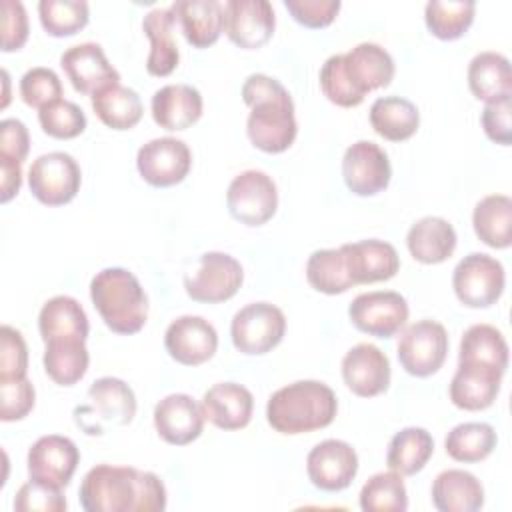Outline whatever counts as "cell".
Listing matches in <instances>:
<instances>
[{
	"instance_id": "cell-1",
	"label": "cell",
	"mask_w": 512,
	"mask_h": 512,
	"mask_svg": "<svg viewBox=\"0 0 512 512\" xmlns=\"http://www.w3.org/2000/svg\"><path fill=\"white\" fill-rule=\"evenodd\" d=\"M78 498L86 512H162L166 486L154 472L96 464L84 474Z\"/></svg>"
},
{
	"instance_id": "cell-2",
	"label": "cell",
	"mask_w": 512,
	"mask_h": 512,
	"mask_svg": "<svg viewBox=\"0 0 512 512\" xmlns=\"http://www.w3.org/2000/svg\"><path fill=\"white\" fill-rule=\"evenodd\" d=\"M242 100L250 106L246 120L250 142L268 154L288 150L296 138L298 124L292 96L284 84L268 74H250L242 84Z\"/></svg>"
},
{
	"instance_id": "cell-3",
	"label": "cell",
	"mask_w": 512,
	"mask_h": 512,
	"mask_svg": "<svg viewBox=\"0 0 512 512\" xmlns=\"http://www.w3.org/2000/svg\"><path fill=\"white\" fill-rule=\"evenodd\" d=\"M338 412L334 390L318 380H298L278 388L266 404V420L280 434L326 428Z\"/></svg>"
},
{
	"instance_id": "cell-4",
	"label": "cell",
	"mask_w": 512,
	"mask_h": 512,
	"mask_svg": "<svg viewBox=\"0 0 512 512\" xmlns=\"http://www.w3.org/2000/svg\"><path fill=\"white\" fill-rule=\"evenodd\" d=\"M90 298L112 332L136 334L144 328L148 296L130 270L112 266L96 272L90 280Z\"/></svg>"
},
{
	"instance_id": "cell-5",
	"label": "cell",
	"mask_w": 512,
	"mask_h": 512,
	"mask_svg": "<svg viewBox=\"0 0 512 512\" xmlns=\"http://www.w3.org/2000/svg\"><path fill=\"white\" fill-rule=\"evenodd\" d=\"M88 404L74 410L76 422L88 434H102L104 424L126 426L136 416L134 390L120 378L102 376L88 388Z\"/></svg>"
},
{
	"instance_id": "cell-6",
	"label": "cell",
	"mask_w": 512,
	"mask_h": 512,
	"mask_svg": "<svg viewBox=\"0 0 512 512\" xmlns=\"http://www.w3.org/2000/svg\"><path fill=\"white\" fill-rule=\"evenodd\" d=\"M286 332L284 312L270 302H252L240 308L230 322L232 344L238 352L260 356L276 348Z\"/></svg>"
},
{
	"instance_id": "cell-7",
	"label": "cell",
	"mask_w": 512,
	"mask_h": 512,
	"mask_svg": "<svg viewBox=\"0 0 512 512\" xmlns=\"http://www.w3.org/2000/svg\"><path fill=\"white\" fill-rule=\"evenodd\" d=\"M504 284V266L484 252H470L452 272L454 294L468 308H488L496 304L504 292Z\"/></svg>"
},
{
	"instance_id": "cell-8",
	"label": "cell",
	"mask_w": 512,
	"mask_h": 512,
	"mask_svg": "<svg viewBox=\"0 0 512 512\" xmlns=\"http://www.w3.org/2000/svg\"><path fill=\"white\" fill-rule=\"evenodd\" d=\"M226 204L234 220L246 226H262L278 208L276 182L262 170H244L228 184Z\"/></svg>"
},
{
	"instance_id": "cell-9",
	"label": "cell",
	"mask_w": 512,
	"mask_h": 512,
	"mask_svg": "<svg viewBox=\"0 0 512 512\" xmlns=\"http://www.w3.org/2000/svg\"><path fill=\"white\" fill-rule=\"evenodd\" d=\"M400 366L418 378L438 372L448 354V332L436 320H418L410 324L396 344Z\"/></svg>"
},
{
	"instance_id": "cell-10",
	"label": "cell",
	"mask_w": 512,
	"mask_h": 512,
	"mask_svg": "<svg viewBox=\"0 0 512 512\" xmlns=\"http://www.w3.org/2000/svg\"><path fill=\"white\" fill-rule=\"evenodd\" d=\"M82 172L78 162L66 152H46L28 170L32 196L46 206L68 204L80 190Z\"/></svg>"
},
{
	"instance_id": "cell-11",
	"label": "cell",
	"mask_w": 512,
	"mask_h": 512,
	"mask_svg": "<svg viewBox=\"0 0 512 512\" xmlns=\"http://www.w3.org/2000/svg\"><path fill=\"white\" fill-rule=\"evenodd\" d=\"M244 282L242 264L226 252H204L194 272L184 276V290L196 302L230 300Z\"/></svg>"
},
{
	"instance_id": "cell-12",
	"label": "cell",
	"mask_w": 512,
	"mask_h": 512,
	"mask_svg": "<svg viewBox=\"0 0 512 512\" xmlns=\"http://www.w3.org/2000/svg\"><path fill=\"white\" fill-rule=\"evenodd\" d=\"M408 302L394 290H372L358 294L350 306V322L364 334L376 338H392L408 320Z\"/></svg>"
},
{
	"instance_id": "cell-13",
	"label": "cell",
	"mask_w": 512,
	"mask_h": 512,
	"mask_svg": "<svg viewBox=\"0 0 512 512\" xmlns=\"http://www.w3.org/2000/svg\"><path fill=\"white\" fill-rule=\"evenodd\" d=\"M192 166L188 144L174 136L152 138L138 148L136 168L140 176L156 188H168L182 182Z\"/></svg>"
},
{
	"instance_id": "cell-14",
	"label": "cell",
	"mask_w": 512,
	"mask_h": 512,
	"mask_svg": "<svg viewBox=\"0 0 512 512\" xmlns=\"http://www.w3.org/2000/svg\"><path fill=\"white\" fill-rule=\"evenodd\" d=\"M342 178L356 196H374L382 192L392 178V166L382 146L372 140L350 144L342 156Z\"/></svg>"
},
{
	"instance_id": "cell-15",
	"label": "cell",
	"mask_w": 512,
	"mask_h": 512,
	"mask_svg": "<svg viewBox=\"0 0 512 512\" xmlns=\"http://www.w3.org/2000/svg\"><path fill=\"white\" fill-rule=\"evenodd\" d=\"M306 472L316 488L324 492H340L356 478L358 454L344 440H322L308 452Z\"/></svg>"
},
{
	"instance_id": "cell-16",
	"label": "cell",
	"mask_w": 512,
	"mask_h": 512,
	"mask_svg": "<svg viewBox=\"0 0 512 512\" xmlns=\"http://www.w3.org/2000/svg\"><path fill=\"white\" fill-rule=\"evenodd\" d=\"M276 28V14L268 0H226L224 32L244 50L264 46Z\"/></svg>"
},
{
	"instance_id": "cell-17",
	"label": "cell",
	"mask_w": 512,
	"mask_h": 512,
	"mask_svg": "<svg viewBox=\"0 0 512 512\" xmlns=\"http://www.w3.org/2000/svg\"><path fill=\"white\" fill-rule=\"evenodd\" d=\"M80 450L68 436L48 434L40 436L28 450V476L32 480L48 482L66 488L78 468Z\"/></svg>"
},
{
	"instance_id": "cell-18",
	"label": "cell",
	"mask_w": 512,
	"mask_h": 512,
	"mask_svg": "<svg viewBox=\"0 0 512 512\" xmlns=\"http://www.w3.org/2000/svg\"><path fill=\"white\" fill-rule=\"evenodd\" d=\"M164 346L176 362L198 366L214 356L218 348V332L206 318L184 314L168 324Z\"/></svg>"
},
{
	"instance_id": "cell-19",
	"label": "cell",
	"mask_w": 512,
	"mask_h": 512,
	"mask_svg": "<svg viewBox=\"0 0 512 512\" xmlns=\"http://www.w3.org/2000/svg\"><path fill=\"white\" fill-rule=\"evenodd\" d=\"M60 66L72 88L80 94H94L108 84L120 82L118 70L96 42H80L66 48L60 56Z\"/></svg>"
},
{
	"instance_id": "cell-20",
	"label": "cell",
	"mask_w": 512,
	"mask_h": 512,
	"mask_svg": "<svg viewBox=\"0 0 512 512\" xmlns=\"http://www.w3.org/2000/svg\"><path fill=\"white\" fill-rule=\"evenodd\" d=\"M154 428L158 436L174 446L194 442L204 430V410L190 394H168L154 406Z\"/></svg>"
},
{
	"instance_id": "cell-21",
	"label": "cell",
	"mask_w": 512,
	"mask_h": 512,
	"mask_svg": "<svg viewBox=\"0 0 512 512\" xmlns=\"http://www.w3.org/2000/svg\"><path fill=\"white\" fill-rule=\"evenodd\" d=\"M344 384L362 398H372L390 386V360L374 344L360 342L352 346L342 358Z\"/></svg>"
},
{
	"instance_id": "cell-22",
	"label": "cell",
	"mask_w": 512,
	"mask_h": 512,
	"mask_svg": "<svg viewBox=\"0 0 512 512\" xmlns=\"http://www.w3.org/2000/svg\"><path fill=\"white\" fill-rule=\"evenodd\" d=\"M352 286L390 280L400 270V256L390 242L368 238L340 246Z\"/></svg>"
},
{
	"instance_id": "cell-23",
	"label": "cell",
	"mask_w": 512,
	"mask_h": 512,
	"mask_svg": "<svg viewBox=\"0 0 512 512\" xmlns=\"http://www.w3.org/2000/svg\"><path fill=\"white\" fill-rule=\"evenodd\" d=\"M344 72L358 94L366 96L372 90L384 88L392 82L396 66L386 48L374 42H360L342 54Z\"/></svg>"
},
{
	"instance_id": "cell-24",
	"label": "cell",
	"mask_w": 512,
	"mask_h": 512,
	"mask_svg": "<svg viewBox=\"0 0 512 512\" xmlns=\"http://www.w3.org/2000/svg\"><path fill=\"white\" fill-rule=\"evenodd\" d=\"M206 420L222 430H240L248 426L254 410L252 392L236 382H218L202 396Z\"/></svg>"
},
{
	"instance_id": "cell-25",
	"label": "cell",
	"mask_w": 512,
	"mask_h": 512,
	"mask_svg": "<svg viewBox=\"0 0 512 512\" xmlns=\"http://www.w3.org/2000/svg\"><path fill=\"white\" fill-rule=\"evenodd\" d=\"M202 94L190 84H166L152 96L154 122L164 130H186L202 116Z\"/></svg>"
},
{
	"instance_id": "cell-26",
	"label": "cell",
	"mask_w": 512,
	"mask_h": 512,
	"mask_svg": "<svg viewBox=\"0 0 512 512\" xmlns=\"http://www.w3.org/2000/svg\"><path fill=\"white\" fill-rule=\"evenodd\" d=\"M188 44L208 48L224 30V4L218 0H176L170 4Z\"/></svg>"
},
{
	"instance_id": "cell-27",
	"label": "cell",
	"mask_w": 512,
	"mask_h": 512,
	"mask_svg": "<svg viewBox=\"0 0 512 512\" xmlns=\"http://www.w3.org/2000/svg\"><path fill=\"white\" fill-rule=\"evenodd\" d=\"M502 376L504 374L484 366L458 364L448 388L452 404L456 408L470 410V412L492 406L500 392Z\"/></svg>"
},
{
	"instance_id": "cell-28",
	"label": "cell",
	"mask_w": 512,
	"mask_h": 512,
	"mask_svg": "<svg viewBox=\"0 0 512 512\" xmlns=\"http://www.w3.org/2000/svg\"><path fill=\"white\" fill-rule=\"evenodd\" d=\"M176 18L172 8H154L142 20V30L150 40L146 70L152 76H168L180 62V52L174 42Z\"/></svg>"
},
{
	"instance_id": "cell-29",
	"label": "cell",
	"mask_w": 512,
	"mask_h": 512,
	"mask_svg": "<svg viewBox=\"0 0 512 512\" xmlns=\"http://www.w3.org/2000/svg\"><path fill=\"white\" fill-rule=\"evenodd\" d=\"M456 240L454 226L440 216H424L416 220L406 234L408 252L422 264H440L448 260L456 248Z\"/></svg>"
},
{
	"instance_id": "cell-30",
	"label": "cell",
	"mask_w": 512,
	"mask_h": 512,
	"mask_svg": "<svg viewBox=\"0 0 512 512\" xmlns=\"http://www.w3.org/2000/svg\"><path fill=\"white\" fill-rule=\"evenodd\" d=\"M432 504L440 512H476L484 506V488L472 472L450 468L434 478Z\"/></svg>"
},
{
	"instance_id": "cell-31",
	"label": "cell",
	"mask_w": 512,
	"mask_h": 512,
	"mask_svg": "<svg viewBox=\"0 0 512 512\" xmlns=\"http://www.w3.org/2000/svg\"><path fill=\"white\" fill-rule=\"evenodd\" d=\"M468 88L486 104L512 98L510 60L494 50L478 52L468 64Z\"/></svg>"
},
{
	"instance_id": "cell-32",
	"label": "cell",
	"mask_w": 512,
	"mask_h": 512,
	"mask_svg": "<svg viewBox=\"0 0 512 512\" xmlns=\"http://www.w3.org/2000/svg\"><path fill=\"white\" fill-rule=\"evenodd\" d=\"M38 330L44 342L56 338L86 340L90 332L88 316L82 304L66 294L52 296L44 302L38 314Z\"/></svg>"
},
{
	"instance_id": "cell-33",
	"label": "cell",
	"mask_w": 512,
	"mask_h": 512,
	"mask_svg": "<svg viewBox=\"0 0 512 512\" xmlns=\"http://www.w3.org/2000/svg\"><path fill=\"white\" fill-rule=\"evenodd\" d=\"M458 364H474L496 370L508 368V342L492 324H472L460 338Z\"/></svg>"
},
{
	"instance_id": "cell-34",
	"label": "cell",
	"mask_w": 512,
	"mask_h": 512,
	"mask_svg": "<svg viewBox=\"0 0 512 512\" xmlns=\"http://www.w3.org/2000/svg\"><path fill=\"white\" fill-rule=\"evenodd\" d=\"M92 110L112 130H130L142 118V100L136 90L120 82L108 84L90 96Z\"/></svg>"
},
{
	"instance_id": "cell-35",
	"label": "cell",
	"mask_w": 512,
	"mask_h": 512,
	"mask_svg": "<svg viewBox=\"0 0 512 512\" xmlns=\"http://www.w3.org/2000/svg\"><path fill=\"white\" fill-rule=\"evenodd\" d=\"M370 126L390 142H402L416 134L420 112L414 102L402 96H382L370 106Z\"/></svg>"
},
{
	"instance_id": "cell-36",
	"label": "cell",
	"mask_w": 512,
	"mask_h": 512,
	"mask_svg": "<svg viewBox=\"0 0 512 512\" xmlns=\"http://www.w3.org/2000/svg\"><path fill=\"white\" fill-rule=\"evenodd\" d=\"M472 226L480 242L490 248L512 244V200L506 194L484 196L472 212Z\"/></svg>"
},
{
	"instance_id": "cell-37",
	"label": "cell",
	"mask_w": 512,
	"mask_h": 512,
	"mask_svg": "<svg viewBox=\"0 0 512 512\" xmlns=\"http://www.w3.org/2000/svg\"><path fill=\"white\" fill-rule=\"evenodd\" d=\"M434 454V438L426 428L408 426L390 438L386 464L390 470L402 476H414L420 472Z\"/></svg>"
},
{
	"instance_id": "cell-38",
	"label": "cell",
	"mask_w": 512,
	"mask_h": 512,
	"mask_svg": "<svg viewBox=\"0 0 512 512\" xmlns=\"http://www.w3.org/2000/svg\"><path fill=\"white\" fill-rule=\"evenodd\" d=\"M42 364L46 374L60 386L76 384L88 370L90 354L86 340L78 338H56L44 342Z\"/></svg>"
},
{
	"instance_id": "cell-39",
	"label": "cell",
	"mask_w": 512,
	"mask_h": 512,
	"mask_svg": "<svg viewBox=\"0 0 512 512\" xmlns=\"http://www.w3.org/2000/svg\"><path fill=\"white\" fill-rule=\"evenodd\" d=\"M498 436L494 428L486 422H464L454 426L444 440L446 454L464 464L480 462L492 454L496 448Z\"/></svg>"
},
{
	"instance_id": "cell-40",
	"label": "cell",
	"mask_w": 512,
	"mask_h": 512,
	"mask_svg": "<svg viewBox=\"0 0 512 512\" xmlns=\"http://www.w3.org/2000/svg\"><path fill=\"white\" fill-rule=\"evenodd\" d=\"M474 12L472 0H430L424 6V22L436 38L456 40L470 28Z\"/></svg>"
},
{
	"instance_id": "cell-41",
	"label": "cell",
	"mask_w": 512,
	"mask_h": 512,
	"mask_svg": "<svg viewBox=\"0 0 512 512\" xmlns=\"http://www.w3.org/2000/svg\"><path fill=\"white\" fill-rule=\"evenodd\" d=\"M308 284L324 294H342L352 288L340 248L314 250L306 262Z\"/></svg>"
},
{
	"instance_id": "cell-42",
	"label": "cell",
	"mask_w": 512,
	"mask_h": 512,
	"mask_svg": "<svg viewBox=\"0 0 512 512\" xmlns=\"http://www.w3.org/2000/svg\"><path fill=\"white\" fill-rule=\"evenodd\" d=\"M360 508L364 512H404L408 494L402 474L390 470L370 476L360 490Z\"/></svg>"
},
{
	"instance_id": "cell-43",
	"label": "cell",
	"mask_w": 512,
	"mask_h": 512,
	"mask_svg": "<svg viewBox=\"0 0 512 512\" xmlns=\"http://www.w3.org/2000/svg\"><path fill=\"white\" fill-rule=\"evenodd\" d=\"M90 8L84 0H40L38 18L42 28L56 38L72 36L88 24Z\"/></svg>"
},
{
	"instance_id": "cell-44",
	"label": "cell",
	"mask_w": 512,
	"mask_h": 512,
	"mask_svg": "<svg viewBox=\"0 0 512 512\" xmlns=\"http://www.w3.org/2000/svg\"><path fill=\"white\" fill-rule=\"evenodd\" d=\"M38 122L42 130L60 140L76 138L86 130V114L84 110L70 100H54L38 110Z\"/></svg>"
},
{
	"instance_id": "cell-45",
	"label": "cell",
	"mask_w": 512,
	"mask_h": 512,
	"mask_svg": "<svg viewBox=\"0 0 512 512\" xmlns=\"http://www.w3.org/2000/svg\"><path fill=\"white\" fill-rule=\"evenodd\" d=\"M320 88L324 96L342 108H352L362 104L364 96L356 92V88L350 84L344 64H342V54H332L326 58V62L320 68Z\"/></svg>"
},
{
	"instance_id": "cell-46",
	"label": "cell",
	"mask_w": 512,
	"mask_h": 512,
	"mask_svg": "<svg viewBox=\"0 0 512 512\" xmlns=\"http://www.w3.org/2000/svg\"><path fill=\"white\" fill-rule=\"evenodd\" d=\"M20 96L32 108H44L46 104L60 100L62 82L52 68L34 66L20 78Z\"/></svg>"
},
{
	"instance_id": "cell-47",
	"label": "cell",
	"mask_w": 512,
	"mask_h": 512,
	"mask_svg": "<svg viewBox=\"0 0 512 512\" xmlns=\"http://www.w3.org/2000/svg\"><path fill=\"white\" fill-rule=\"evenodd\" d=\"M14 510L16 512H64L66 498L62 494V488L30 478L18 488L14 498Z\"/></svg>"
},
{
	"instance_id": "cell-48",
	"label": "cell",
	"mask_w": 512,
	"mask_h": 512,
	"mask_svg": "<svg viewBox=\"0 0 512 512\" xmlns=\"http://www.w3.org/2000/svg\"><path fill=\"white\" fill-rule=\"evenodd\" d=\"M28 370V348L20 330L10 324L0 328V380L24 378Z\"/></svg>"
},
{
	"instance_id": "cell-49",
	"label": "cell",
	"mask_w": 512,
	"mask_h": 512,
	"mask_svg": "<svg viewBox=\"0 0 512 512\" xmlns=\"http://www.w3.org/2000/svg\"><path fill=\"white\" fill-rule=\"evenodd\" d=\"M36 402V392L32 382L24 378L0 380V420L14 422L30 414Z\"/></svg>"
},
{
	"instance_id": "cell-50",
	"label": "cell",
	"mask_w": 512,
	"mask_h": 512,
	"mask_svg": "<svg viewBox=\"0 0 512 512\" xmlns=\"http://www.w3.org/2000/svg\"><path fill=\"white\" fill-rule=\"evenodd\" d=\"M340 0H284V8L306 28H324L340 12Z\"/></svg>"
},
{
	"instance_id": "cell-51",
	"label": "cell",
	"mask_w": 512,
	"mask_h": 512,
	"mask_svg": "<svg viewBox=\"0 0 512 512\" xmlns=\"http://www.w3.org/2000/svg\"><path fill=\"white\" fill-rule=\"evenodd\" d=\"M28 40V16L20 0H2V50L12 52Z\"/></svg>"
},
{
	"instance_id": "cell-52",
	"label": "cell",
	"mask_w": 512,
	"mask_h": 512,
	"mask_svg": "<svg viewBox=\"0 0 512 512\" xmlns=\"http://www.w3.org/2000/svg\"><path fill=\"white\" fill-rule=\"evenodd\" d=\"M512 98H502L496 102H488L482 110L480 122L486 132V136L502 146H508L512 142Z\"/></svg>"
},
{
	"instance_id": "cell-53",
	"label": "cell",
	"mask_w": 512,
	"mask_h": 512,
	"mask_svg": "<svg viewBox=\"0 0 512 512\" xmlns=\"http://www.w3.org/2000/svg\"><path fill=\"white\" fill-rule=\"evenodd\" d=\"M30 150V134L22 120L4 118L0 122V158L24 162Z\"/></svg>"
},
{
	"instance_id": "cell-54",
	"label": "cell",
	"mask_w": 512,
	"mask_h": 512,
	"mask_svg": "<svg viewBox=\"0 0 512 512\" xmlns=\"http://www.w3.org/2000/svg\"><path fill=\"white\" fill-rule=\"evenodd\" d=\"M22 186V164L0 158V202L12 200Z\"/></svg>"
}]
</instances>
